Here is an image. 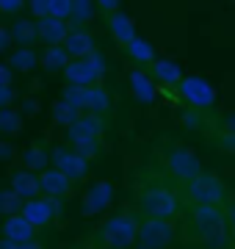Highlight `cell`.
Instances as JSON below:
<instances>
[{"mask_svg": "<svg viewBox=\"0 0 235 249\" xmlns=\"http://www.w3.org/2000/svg\"><path fill=\"white\" fill-rule=\"evenodd\" d=\"M64 80H67V86H91V83H97L102 75H105V58L94 50V53L83 55V58H69L67 67H64Z\"/></svg>", "mask_w": 235, "mask_h": 249, "instance_id": "5b68a950", "label": "cell"}, {"mask_svg": "<svg viewBox=\"0 0 235 249\" xmlns=\"http://www.w3.org/2000/svg\"><path fill=\"white\" fill-rule=\"evenodd\" d=\"M108 108H111V94L100 83H91V86H83L81 89V111L102 116Z\"/></svg>", "mask_w": 235, "mask_h": 249, "instance_id": "9a60e30c", "label": "cell"}, {"mask_svg": "<svg viewBox=\"0 0 235 249\" xmlns=\"http://www.w3.org/2000/svg\"><path fill=\"white\" fill-rule=\"evenodd\" d=\"M36 28H39V39H42L47 47L61 45L64 39H67V34H69V22H67V19H55V17L36 19Z\"/></svg>", "mask_w": 235, "mask_h": 249, "instance_id": "ac0fdd59", "label": "cell"}, {"mask_svg": "<svg viewBox=\"0 0 235 249\" xmlns=\"http://www.w3.org/2000/svg\"><path fill=\"white\" fill-rule=\"evenodd\" d=\"M69 14H72V0H50V14L47 17L67 19L69 22Z\"/></svg>", "mask_w": 235, "mask_h": 249, "instance_id": "d6a6232c", "label": "cell"}, {"mask_svg": "<svg viewBox=\"0 0 235 249\" xmlns=\"http://www.w3.org/2000/svg\"><path fill=\"white\" fill-rule=\"evenodd\" d=\"M111 199H114V183L111 180H97L83 196V216H97L108 211Z\"/></svg>", "mask_w": 235, "mask_h": 249, "instance_id": "7c38bea8", "label": "cell"}, {"mask_svg": "<svg viewBox=\"0 0 235 249\" xmlns=\"http://www.w3.org/2000/svg\"><path fill=\"white\" fill-rule=\"evenodd\" d=\"M58 211H61L58 199H50V196H34V199H25V202H22V211H19V213L25 216L28 222L39 230V227H47V224L53 222L55 216H58Z\"/></svg>", "mask_w": 235, "mask_h": 249, "instance_id": "9c48e42d", "label": "cell"}, {"mask_svg": "<svg viewBox=\"0 0 235 249\" xmlns=\"http://www.w3.org/2000/svg\"><path fill=\"white\" fill-rule=\"evenodd\" d=\"M0 158H11V147L0 142Z\"/></svg>", "mask_w": 235, "mask_h": 249, "instance_id": "f6af8a7d", "label": "cell"}, {"mask_svg": "<svg viewBox=\"0 0 235 249\" xmlns=\"http://www.w3.org/2000/svg\"><path fill=\"white\" fill-rule=\"evenodd\" d=\"M0 249H22V244H14L9 238H0Z\"/></svg>", "mask_w": 235, "mask_h": 249, "instance_id": "ee69618b", "label": "cell"}, {"mask_svg": "<svg viewBox=\"0 0 235 249\" xmlns=\"http://www.w3.org/2000/svg\"><path fill=\"white\" fill-rule=\"evenodd\" d=\"M11 191H14L22 202H25V199H34V196H39V178L28 169H17L11 175Z\"/></svg>", "mask_w": 235, "mask_h": 249, "instance_id": "ffe728a7", "label": "cell"}, {"mask_svg": "<svg viewBox=\"0 0 235 249\" xmlns=\"http://www.w3.org/2000/svg\"><path fill=\"white\" fill-rule=\"evenodd\" d=\"M102 130H105V122L94 114H78L75 122L67 127V139L69 144H81V142H94V139H102Z\"/></svg>", "mask_w": 235, "mask_h": 249, "instance_id": "8fae6325", "label": "cell"}, {"mask_svg": "<svg viewBox=\"0 0 235 249\" xmlns=\"http://www.w3.org/2000/svg\"><path fill=\"white\" fill-rule=\"evenodd\" d=\"M36 64H39V55L34 53L31 47H19V50H14V53H11L9 67H11V70H19V72H31Z\"/></svg>", "mask_w": 235, "mask_h": 249, "instance_id": "d4e9b609", "label": "cell"}, {"mask_svg": "<svg viewBox=\"0 0 235 249\" xmlns=\"http://www.w3.org/2000/svg\"><path fill=\"white\" fill-rule=\"evenodd\" d=\"M14 103V89L11 86H0V108H9Z\"/></svg>", "mask_w": 235, "mask_h": 249, "instance_id": "f35d334b", "label": "cell"}, {"mask_svg": "<svg viewBox=\"0 0 235 249\" xmlns=\"http://www.w3.org/2000/svg\"><path fill=\"white\" fill-rule=\"evenodd\" d=\"M224 213H227V230H230V235L235 238V199H230V202L224 205Z\"/></svg>", "mask_w": 235, "mask_h": 249, "instance_id": "74e56055", "label": "cell"}, {"mask_svg": "<svg viewBox=\"0 0 235 249\" xmlns=\"http://www.w3.org/2000/svg\"><path fill=\"white\" fill-rule=\"evenodd\" d=\"M100 9L105 11V14H114V11H119V0H94Z\"/></svg>", "mask_w": 235, "mask_h": 249, "instance_id": "b9f144b4", "label": "cell"}, {"mask_svg": "<svg viewBox=\"0 0 235 249\" xmlns=\"http://www.w3.org/2000/svg\"><path fill=\"white\" fill-rule=\"evenodd\" d=\"M61 47L69 58H83V55H89L97 50V42H94V34H91L89 28H75V31L67 34Z\"/></svg>", "mask_w": 235, "mask_h": 249, "instance_id": "5bb4252c", "label": "cell"}, {"mask_svg": "<svg viewBox=\"0 0 235 249\" xmlns=\"http://www.w3.org/2000/svg\"><path fill=\"white\" fill-rule=\"evenodd\" d=\"M233 3H235V0H233Z\"/></svg>", "mask_w": 235, "mask_h": 249, "instance_id": "c3c4849f", "label": "cell"}, {"mask_svg": "<svg viewBox=\"0 0 235 249\" xmlns=\"http://www.w3.org/2000/svg\"><path fill=\"white\" fill-rule=\"evenodd\" d=\"M177 94H180L188 108H199V111H208L216 106V91L208 80H202L199 75H183V80L177 83Z\"/></svg>", "mask_w": 235, "mask_h": 249, "instance_id": "ba28073f", "label": "cell"}, {"mask_svg": "<svg viewBox=\"0 0 235 249\" xmlns=\"http://www.w3.org/2000/svg\"><path fill=\"white\" fill-rule=\"evenodd\" d=\"M28 11L36 19L47 17V14H50V0H28Z\"/></svg>", "mask_w": 235, "mask_h": 249, "instance_id": "d590c367", "label": "cell"}, {"mask_svg": "<svg viewBox=\"0 0 235 249\" xmlns=\"http://www.w3.org/2000/svg\"><path fill=\"white\" fill-rule=\"evenodd\" d=\"M61 100H64V103H69V106L81 114V86H67L64 94H61Z\"/></svg>", "mask_w": 235, "mask_h": 249, "instance_id": "e575fe53", "label": "cell"}, {"mask_svg": "<svg viewBox=\"0 0 235 249\" xmlns=\"http://www.w3.org/2000/svg\"><path fill=\"white\" fill-rule=\"evenodd\" d=\"M22 211V199H19L14 191H0V213H6V216H14Z\"/></svg>", "mask_w": 235, "mask_h": 249, "instance_id": "f546056e", "label": "cell"}, {"mask_svg": "<svg viewBox=\"0 0 235 249\" xmlns=\"http://www.w3.org/2000/svg\"><path fill=\"white\" fill-rule=\"evenodd\" d=\"M19 127H22V116L17 111H11V108H0V133H17Z\"/></svg>", "mask_w": 235, "mask_h": 249, "instance_id": "f1b7e54d", "label": "cell"}, {"mask_svg": "<svg viewBox=\"0 0 235 249\" xmlns=\"http://www.w3.org/2000/svg\"><path fill=\"white\" fill-rule=\"evenodd\" d=\"M213 147L221 152H230V155H235V133H227V130H221L218 127V133L213 136Z\"/></svg>", "mask_w": 235, "mask_h": 249, "instance_id": "1f68e13d", "label": "cell"}, {"mask_svg": "<svg viewBox=\"0 0 235 249\" xmlns=\"http://www.w3.org/2000/svg\"><path fill=\"white\" fill-rule=\"evenodd\" d=\"M138 211L152 219H174L183 211V196L169 183L150 180L138 188Z\"/></svg>", "mask_w": 235, "mask_h": 249, "instance_id": "7a4b0ae2", "label": "cell"}, {"mask_svg": "<svg viewBox=\"0 0 235 249\" xmlns=\"http://www.w3.org/2000/svg\"><path fill=\"white\" fill-rule=\"evenodd\" d=\"M163 163H166V172L169 178L177 180V183H185L194 175L202 172V160L194 150L183 147V144H169L166 147V155H163Z\"/></svg>", "mask_w": 235, "mask_h": 249, "instance_id": "52a82bcc", "label": "cell"}, {"mask_svg": "<svg viewBox=\"0 0 235 249\" xmlns=\"http://www.w3.org/2000/svg\"><path fill=\"white\" fill-rule=\"evenodd\" d=\"M185 238L197 244H208L213 249H224L230 244L227 213L218 205H188L185 211Z\"/></svg>", "mask_w": 235, "mask_h": 249, "instance_id": "6da1fadb", "label": "cell"}, {"mask_svg": "<svg viewBox=\"0 0 235 249\" xmlns=\"http://www.w3.org/2000/svg\"><path fill=\"white\" fill-rule=\"evenodd\" d=\"M0 224H3V222H0Z\"/></svg>", "mask_w": 235, "mask_h": 249, "instance_id": "7dc6e473", "label": "cell"}, {"mask_svg": "<svg viewBox=\"0 0 235 249\" xmlns=\"http://www.w3.org/2000/svg\"><path fill=\"white\" fill-rule=\"evenodd\" d=\"M11 78H14L11 67H9V64L0 61V86H11Z\"/></svg>", "mask_w": 235, "mask_h": 249, "instance_id": "ab89813d", "label": "cell"}, {"mask_svg": "<svg viewBox=\"0 0 235 249\" xmlns=\"http://www.w3.org/2000/svg\"><path fill=\"white\" fill-rule=\"evenodd\" d=\"M138 238V219L133 213H114L100 227V244L105 249H127Z\"/></svg>", "mask_w": 235, "mask_h": 249, "instance_id": "277c9868", "label": "cell"}, {"mask_svg": "<svg viewBox=\"0 0 235 249\" xmlns=\"http://www.w3.org/2000/svg\"><path fill=\"white\" fill-rule=\"evenodd\" d=\"M75 116H78V111H75L69 103H64V100H55V103H53V122L55 124L69 127V124L75 122Z\"/></svg>", "mask_w": 235, "mask_h": 249, "instance_id": "83f0119b", "label": "cell"}, {"mask_svg": "<svg viewBox=\"0 0 235 249\" xmlns=\"http://www.w3.org/2000/svg\"><path fill=\"white\" fill-rule=\"evenodd\" d=\"M130 89H133V94L138 97V103H152L155 100V80L150 78V72L144 70H133L130 72Z\"/></svg>", "mask_w": 235, "mask_h": 249, "instance_id": "44dd1931", "label": "cell"}, {"mask_svg": "<svg viewBox=\"0 0 235 249\" xmlns=\"http://www.w3.org/2000/svg\"><path fill=\"white\" fill-rule=\"evenodd\" d=\"M180 186H183L180 191L183 205H218V208H224L233 199L230 186L208 169H202L199 175H194L191 180H185Z\"/></svg>", "mask_w": 235, "mask_h": 249, "instance_id": "3957f363", "label": "cell"}, {"mask_svg": "<svg viewBox=\"0 0 235 249\" xmlns=\"http://www.w3.org/2000/svg\"><path fill=\"white\" fill-rule=\"evenodd\" d=\"M11 47V34L6 28H0V50H9Z\"/></svg>", "mask_w": 235, "mask_h": 249, "instance_id": "7bdbcfd3", "label": "cell"}, {"mask_svg": "<svg viewBox=\"0 0 235 249\" xmlns=\"http://www.w3.org/2000/svg\"><path fill=\"white\" fill-rule=\"evenodd\" d=\"M72 150L81 155V158L86 160H94L100 155V139H94V142H81V144H72Z\"/></svg>", "mask_w": 235, "mask_h": 249, "instance_id": "836d02e7", "label": "cell"}, {"mask_svg": "<svg viewBox=\"0 0 235 249\" xmlns=\"http://www.w3.org/2000/svg\"><path fill=\"white\" fill-rule=\"evenodd\" d=\"M91 17H94V6H91V0H72L69 22H75V28H83L86 22H91Z\"/></svg>", "mask_w": 235, "mask_h": 249, "instance_id": "484cf974", "label": "cell"}, {"mask_svg": "<svg viewBox=\"0 0 235 249\" xmlns=\"http://www.w3.org/2000/svg\"><path fill=\"white\" fill-rule=\"evenodd\" d=\"M22 249H45L39 241H28V244H22Z\"/></svg>", "mask_w": 235, "mask_h": 249, "instance_id": "bcb514c9", "label": "cell"}, {"mask_svg": "<svg viewBox=\"0 0 235 249\" xmlns=\"http://www.w3.org/2000/svg\"><path fill=\"white\" fill-rule=\"evenodd\" d=\"M150 78L163 83V86H177L183 80V70H180V64L169 61V58H155L150 64Z\"/></svg>", "mask_w": 235, "mask_h": 249, "instance_id": "d6986e66", "label": "cell"}, {"mask_svg": "<svg viewBox=\"0 0 235 249\" xmlns=\"http://www.w3.org/2000/svg\"><path fill=\"white\" fill-rule=\"evenodd\" d=\"M36 178H39V194L42 196L61 199V196H67L69 191H72V180L67 178L64 172H58L55 166L53 169H42Z\"/></svg>", "mask_w": 235, "mask_h": 249, "instance_id": "4fadbf2b", "label": "cell"}, {"mask_svg": "<svg viewBox=\"0 0 235 249\" xmlns=\"http://www.w3.org/2000/svg\"><path fill=\"white\" fill-rule=\"evenodd\" d=\"M22 160H25V169L34 172V169H47V150L42 147V144H31V147H25V152H22Z\"/></svg>", "mask_w": 235, "mask_h": 249, "instance_id": "cb8c5ba5", "label": "cell"}, {"mask_svg": "<svg viewBox=\"0 0 235 249\" xmlns=\"http://www.w3.org/2000/svg\"><path fill=\"white\" fill-rule=\"evenodd\" d=\"M39 61L45 64L47 70H64V67H67V61H69V55L64 53L61 45H53V47H47L45 53H42V58H39Z\"/></svg>", "mask_w": 235, "mask_h": 249, "instance_id": "4316f807", "label": "cell"}, {"mask_svg": "<svg viewBox=\"0 0 235 249\" xmlns=\"http://www.w3.org/2000/svg\"><path fill=\"white\" fill-rule=\"evenodd\" d=\"M180 122H183L185 130H202V127H205V116H202L199 108H185L180 114Z\"/></svg>", "mask_w": 235, "mask_h": 249, "instance_id": "4dcf8cb0", "label": "cell"}, {"mask_svg": "<svg viewBox=\"0 0 235 249\" xmlns=\"http://www.w3.org/2000/svg\"><path fill=\"white\" fill-rule=\"evenodd\" d=\"M19 9H25V0H0V11L3 14H17Z\"/></svg>", "mask_w": 235, "mask_h": 249, "instance_id": "8d00e7d4", "label": "cell"}, {"mask_svg": "<svg viewBox=\"0 0 235 249\" xmlns=\"http://www.w3.org/2000/svg\"><path fill=\"white\" fill-rule=\"evenodd\" d=\"M0 232H3V238L14 241V244H28L36 235V227L28 222L22 213H14V216H6V222L0 224Z\"/></svg>", "mask_w": 235, "mask_h": 249, "instance_id": "2e32d148", "label": "cell"}, {"mask_svg": "<svg viewBox=\"0 0 235 249\" xmlns=\"http://www.w3.org/2000/svg\"><path fill=\"white\" fill-rule=\"evenodd\" d=\"M177 238V224L174 219H152L144 216L138 222V249H169Z\"/></svg>", "mask_w": 235, "mask_h": 249, "instance_id": "8992f818", "label": "cell"}, {"mask_svg": "<svg viewBox=\"0 0 235 249\" xmlns=\"http://www.w3.org/2000/svg\"><path fill=\"white\" fill-rule=\"evenodd\" d=\"M218 127L227 130V133H235V114H224L221 116V122H218Z\"/></svg>", "mask_w": 235, "mask_h": 249, "instance_id": "60d3db41", "label": "cell"}, {"mask_svg": "<svg viewBox=\"0 0 235 249\" xmlns=\"http://www.w3.org/2000/svg\"><path fill=\"white\" fill-rule=\"evenodd\" d=\"M127 55L133 58V64H136V67H150V64L155 61V47L150 45L147 39L136 36V39L127 45Z\"/></svg>", "mask_w": 235, "mask_h": 249, "instance_id": "603a6c76", "label": "cell"}, {"mask_svg": "<svg viewBox=\"0 0 235 249\" xmlns=\"http://www.w3.org/2000/svg\"><path fill=\"white\" fill-rule=\"evenodd\" d=\"M50 160L55 163V169L64 172L72 183L75 180H86L89 178V163L91 160L81 158V155H78L75 150H69V147H55L53 155H50Z\"/></svg>", "mask_w": 235, "mask_h": 249, "instance_id": "30bf717a", "label": "cell"}, {"mask_svg": "<svg viewBox=\"0 0 235 249\" xmlns=\"http://www.w3.org/2000/svg\"><path fill=\"white\" fill-rule=\"evenodd\" d=\"M108 34L114 36L117 45L127 47L136 39V25H133V19L127 17L125 11H114V14H108Z\"/></svg>", "mask_w": 235, "mask_h": 249, "instance_id": "e0dca14e", "label": "cell"}, {"mask_svg": "<svg viewBox=\"0 0 235 249\" xmlns=\"http://www.w3.org/2000/svg\"><path fill=\"white\" fill-rule=\"evenodd\" d=\"M9 34H11V42H17L19 47H31V45L39 39L36 19H17Z\"/></svg>", "mask_w": 235, "mask_h": 249, "instance_id": "7402d4cb", "label": "cell"}]
</instances>
